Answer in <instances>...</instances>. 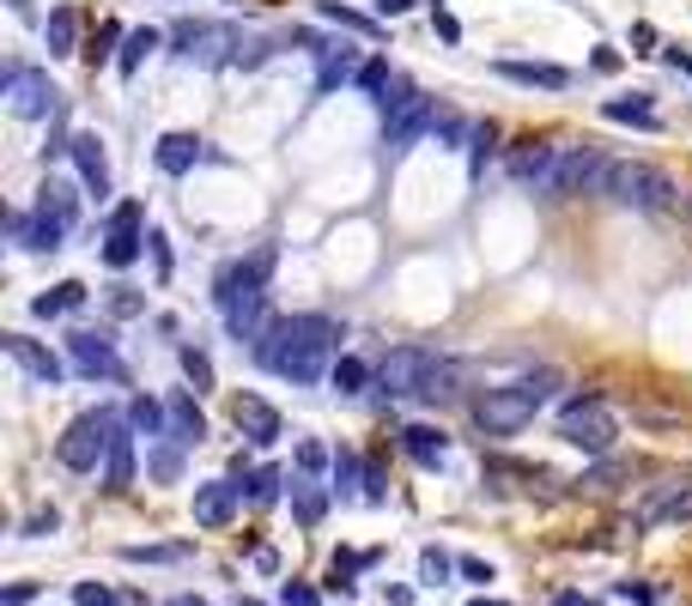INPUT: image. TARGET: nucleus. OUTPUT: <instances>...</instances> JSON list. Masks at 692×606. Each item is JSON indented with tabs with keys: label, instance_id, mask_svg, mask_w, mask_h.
Masks as SVG:
<instances>
[{
	"label": "nucleus",
	"instance_id": "nucleus-1",
	"mask_svg": "<svg viewBox=\"0 0 692 606\" xmlns=\"http://www.w3.org/2000/svg\"><path fill=\"white\" fill-rule=\"evenodd\" d=\"M335 346H340L335 316H279L267 328V340L255 346V364L286 382H323L335 370Z\"/></svg>",
	"mask_w": 692,
	"mask_h": 606
},
{
	"label": "nucleus",
	"instance_id": "nucleus-2",
	"mask_svg": "<svg viewBox=\"0 0 692 606\" xmlns=\"http://www.w3.org/2000/svg\"><path fill=\"white\" fill-rule=\"evenodd\" d=\"M559 370H529V377L505 382V389H486L480 401H474V424H480L486 436H517L522 424H535V412L559 394Z\"/></svg>",
	"mask_w": 692,
	"mask_h": 606
},
{
	"label": "nucleus",
	"instance_id": "nucleus-3",
	"mask_svg": "<svg viewBox=\"0 0 692 606\" xmlns=\"http://www.w3.org/2000/svg\"><path fill=\"white\" fill-rule=\"evenodd\" d=\"M377 110H383V146H389V152L419 146V134H426V127H438V103L419 92L414 80H395L389 97H383Z\"/></svg>",
	"mask_w": 692,
	"mask_h": 606
},
{
	"label": "nucleus",
	"instance_id": "nucleus-4",
	"mask_svg": "<svg viewBox=\"0 0 692 606\" xmlns=\"http://www.w3.org/2000/svg\"><path fill=\"white\" fill-rule=\"evenodd\" d=\"M601 195H608L613 206H632V213H669L674 206V183L657 171V164H608V183H601Z\"/></svg>",
	"mask_w": 692,
	"mask_h": 606
},
{
	"label": "nucleus",
	"instance_id": "nucleus-5",
	"mask_svg": "<svg viewBox=\"0 0 692 606\" xmlns=\"http://www.w3.org/2000/svg\"><path fill=\"white\" fill-rule=\"evenodd\" d=\"M274 243H262V249H250L243 261H225L220 274H213V304H220V316H237L243 304L267 298V279H274Z\"/></svg>",
	"mask_w": 692,
	"mask_h": 606
},
{
	"label": "nucleus",
	"instance_id": "nucleus-6",
	"mask_svg": "<svg viewBox=\"0 0 692 606\" xmlns=\"http://www.w3.org/2000/svg\"><path fill=\"white\" fill-rule=\"evenodd\" d=\"M608 183V158H601L596 146H559L553 164H547V176L535 183V195L547 201H571V195H589V188Z\"/></svg>",
	"mask_w": 692,
	"mask_h": 606
},
{
	"label": "nucleus",
	"instance_id": "nucleus-7",
	"mask_svg": "<svg viewBox=\"0 0 692 606\" xmlns=\"http://www.w3.org/2000/svg\"><path fill=\"white\" fill-rule=\"evenodd\" d=\"M110 431H115V419L110 412H80V419L61 431V443H55V461L68 473H98V461L110 455Z\"/></svg>",
	"mask_w": 692,
	"mask_h": 606
},
{
	"label": "nucleus",
	"instance_id": "nucleus-8",
	"mask_svg": "<svg viewBox=\"0 0 692 606\" xmlns=\"http://www.w3.org/2000/svg\"><path fill=\"white\" fill-rule=\"evenodd\" d=\"M559 443L583 449V455H613V412L596 401V394H577V401L559 412Z\"/></svg>",
	"mask_w": 692,
	"mask_h": 606
},
{
	"label": "nucleus",
	"instance_id": "nucleus-9",
	"mask_svg": "<svg viewBox=\"0 0 692 606\" xmlns=\"http://www.w3.org/2000/svg\"><path fill=\"white\" fill-rule=\"evenodd\" d=\"M431 364H438L431 346H395V352L377 364V389L389 394V401H419V382H426Z\"/></svg>",
	"mask_w": 692,
	"mask_h": 606
},
{
	"label": "nucleus",
	"instance_id": "nucleus-10",
	"mask_svg": "<svg viewBox=\"0 0 692 606\" xmlns=\"http://www.w3.org/2000/svg\"><path fill=\"white\" fill-rule=\"evenodd\" d=\"M7 103H12V115H24V122L61 115V92L49 85V73L24 68V61H12V68H7Z\"/></svg>",
	"mask_w": 692,
	"mask_h": 606
},
{
	"label": "nucleus",
	"instance_id": "nucleus-11",
	"mask_svg": "<svg viewBox=\"0 0 692 606\" xmlns=\"http://www.w3.org/2000/svg\"><path fill=\"white\" fill-rule=\"evenodd\" d=\"M243 37L231 31V24H176L171 31V55L176 61H201V68H213V61H231L237 55Z\"/></svg>",
	"mask_w": 692,
	"mask_h": 606
},
{
	"label": "nucleus",
	"instance_id": "nucleus-12",
	"mask_svg": "<svg viewBox=\"0 0 692 606\" xmlns=\"http://www.w3.org/2000/svg\"><path fill=\"white\" fill-rule=\"evenodd\" d=\"M140 225H146V206H140V201L115 206V213H110V237H104V267L122 274V267H134L140 255H146L152 237H140Z\"/></svg>",
	"mask_w": 692,
	"mask_h": 606
},
{
	"label": "nucleus",
	"instance_id": "nucleus-13",
	"mask_svg": "<svg viewBox=\"0 0 692 606\" xmlns=\"http://www.w3.org/2000/svg\"><path fill=\"white\" fill-rule=\"evenodd\" d=\"M68 352L85 377H110V382H128V364L115 358V340L110 333H92V328H73L68 333Z\"/></svg>",
	"mask_w": 692,
	"mask_h": 606
},
{
	"label": "nucleus",
	"instance_id": "nucleus-14",
	"mask_svg": "<svg viewBox=\"0 0 692 606\" xmlns=\"http://www.w3.org/2000/svg\"><path fill=\"white\" fill-rule=\"evenodd\" d=\"M0 346H7V358L24 370L31 382H43V389H55L61 377H68V364H61L55 352H49L43 340H31V333H0Z\"/></svg>",
	"mask_w": 692,
	"mask_h": 606
},
{
	"label": "nucleus",
	"instance_id": "nucleus-15",
	"mask_svg": "<svg viewBox=\"0 0 692 606\" xmlns=\"http://www.w3.org/2000/svg\"><path fill=\"white\" fill-rule=\"evenodd\" d=\"M152 158H159V171H164V176H189L201 158L225 164V152H207V140H201V134H164Z\"/></svg>",
	"mask_w": 692,
	"mask_h": 606
},
{
	"label": "nucleus",
	"instance_id": "nucleus-16",
	"mask_svg": "<svg viewBox=\"0 0 692 606\" xmlns=\"http://www.w3.org/2000/svg\"><path fill=\"white\" fill-rule=\"evenodd\" d=\"M237 504H243V485H237V480H207V485H195V522H201V527H231Z\"/></svg>",
	"mask_w": 692,
	"mask_h": 606
},
{
	"label": "nucleus",
	"instance_id": "nucleus-17",
	"mask_svg": "<svg viewBox=\"0 0 692 606\" xmlns=\"http://www.w3.org/2000/svg\"><path fill=\"white\" fill-rule=\"evenodd\" d=\"M68 152H73V164H80V183L92 188L98 201H104V195H110V152H104V140H98L92 127H80Z\"/></svg>",
	"mask_w": 692,
	"mask_h": 606
},
{
	"label": "nucleus",
	"instance_id": "nucleus-18",
	"mask_svg": "<svg viewBox=\"0 0 692 606\" xmlns=\"http://www.w3.org/2000/svg\"><path fill=\"white\" fill-rule=\"evenodd\" d=\"M128 485H134V431H128V424L115 419V431H110V455H104V492H110V497H122Z\"/></svg>",
	"mask_w": 692,
	"mask_h": 606
},
{
	"label": "nucleus",
	"instance_id": "nucleus-19",
	"mask_svg": "<svg viewBox=\"0 0 692 606\" xmlns=\"http://www.w3.org/2000/svg\"><path fill=\"white\" fill-rule=\"evenodd\" d=\"M231 419H237V431L250 436V443H262V449L279 436V412L267 401H255V394H237V401H231Z\"/></svg>",
	"mask_w": 692,
	"mask_h": 606
},
{
	"label": "nucleus",
	"instance_id": "nucleus-20",
	"mask_svg": "<svg viewBox=\"0 0 692 606\" xmlns=\"http://www.w3.org/2000/svg\"><path fill=\"white\" fill-rule=\"evenodd\" d=\"M358 43H328L323 49V68H316V97H328L335 85H346V80H358Z\"/></svg>",
	"mask_w": 692,
	"mask_h": 606
},
{
	"label": "nucleus",
	"instance_id": "nucleus-21",
	"mask_svg": "<svg viewBox=\"0 0 692 606\" xmlns=\"http://www.w3.org/2000/svg\"><path fill=\"white\" fill-rule=\"evenodd\" d=\"M12 237H19V249H31V255H55L61 237H68V225H55V218H43V213H19L12 218Z\"/></svg>",
	"mask_w": 692,
	"mask_h": 606
},
{
	"label": "nucleus",
	"instance_id": "nucleus-22",
	"mask_svg": "<svg viewBox=\"0 0 692 606\" xmlns=\"http://www.w3.org/2000/svg\"><path fill=\"white\" fill-rule=\"evenodd\" d=\"M510 85H541V92H571V73L553 68V61H498Z\"/></svg>",
	"mask_w": 692,
	"mask_h": 606
},
{
	"label": "nucleus",
	"instance_id": "nucleus-23",
	"mask_svg": "<svg viewBox=\"0 0 692 606\" xmlns=\"http://www.w3.org/2000/svg\"><path fill=\"white\" fill-rule=\"evenodd\" d=\"M401 449L419 461V468H438V461L450 455V436H444L438 424H407V431H401Z\"/></svg>",
	"mask_w": 692,
	"mask_h": 606
},
{
	"label": "nucleus",
	"instance_id": "nucleus-24",
	"mask_svg": "<svg viewBox=\"0 0 692 606\" xmlns=\"http://www.w3.org/2000/svg\"><path fill=\"white\" fill-rule=\"evenodd\" d=\"M201 436H207V419H201V407H195V394H171V443H183V449H195Z\"/></svg>",
	"mask_w": 692,
	"mask_h": 606
},
{
	"label": "nucleus",
	"instance_id": "nucleus-25",
	"mask_svg": "<svg viewBox=\"0 0 692 606\" xmlns=\"http://www.w3.org/2000/svg\"><path fill=\"white\" fill-rule=\"evenodd\" d=\"M553 152H559V146H547V140H522V146L510 152V176L535 188V183L547 176V164H553Z\"/></svg>",
	"mask_w": 692,
	"mask_h": 606
},
{
	"label": "nucleus",
	"instance_id": "nucleus-26",
	"mask_svg": "<svg viewBox=\"0 0 692 606\" xmlns=\"http://www.w3.org/2000/svg\"><path fill=\"white\" fill-rule=\"evenodd\" d=\"M80 304H85V286H80V279H61V286L43 291V298H31V316L55 321V316H68V309H80Z\"/></svg>",
	"mask_w": 692,
	"mask_h": 606
},
{
	"label": "nucleus",
	"instance_id": "nucleus-27",
	"mask_svg": "<svg viewBox=\"0 0 692 606\" xmlns=\"http://www.w3.org/2000/svg\"><path fill=\"white\" fill-rule=\"evenodd\" d=\"M456 382H461V364H450V358H438V364L426 370V382H419V401L426 407H444V401H456Z\"/></svg>",
	"mask_w": 692,
	"mask_h": 606
},
{
	"label": "nucleus",
	"instance_id": "nucleus-28",
	"mask_svg": "<svg viewBox=\"0 0 692 606\" xmlns=\"http://www.w3.org/2000/svg\"><path fill=\"white\" fill-rule=\"evenodd\" d=\"M601 115H608V122H632V127H644V134H657V127H662L644 92H638V97H608V103H601Z\"/></svg>",
	"mask_w": 692,
	"mask_h": 606
},
{
	"label": "nucleus",
	"instance_id": "nucleus-29",
	"mask_svg": "<svg viewBox=\"0 0 692 606\" xmlns=\"http://www.w3.org/2000/svg\"><path fill=\"white\" fill-rule=\"evenodd\" d=\"M43 37H49V55H80V19H73V7L49 12Z\"/></svg>",
	"mask_w": 692,
	"mask_h": 606
},
{
	"label": "nucleus",
	"instance_id": "nucleus-30",
	"mask_svg": "<svg viewBox=\"0 0 692 606\" xmlns=\"http://www.w3.org/2000/svg\"><path fill=\"white\" fill-rule=\"evenodd\" d=\"M159 43H164V37L152 31V24H140V31H128V37H122V55H115V68H122L128 80H134V73H140V61H146V55H152V49H159Z\"/></svg>",
	"mask_w": 692,
	"mask_h": 606
},
{
	"label": "nucleus",
	"instance_id": "nucleus-31",
	"mask_svg": "<svg viewBox=\"0 0 692 606\" xmlns=\"http://www.w3.org/2000/svg\"><path fill=\"white\" fill-rule=\"evenodd\" d=\"M37 213L55 218V225H73V218H80V201H73L68 183H55V176H49V183H43V201H37Z\"/></svg>",
	"mask_w": 692,
	"mask_h": 606
},
{
	"label": "nucleus",
	"instance_id": "nucleus-32",
	"mask_svg": "<svg viewBox=\"0 0 692 606\" xmlns=\"http://www.w3.org/2000/svg\"><path fill=\"white\" fill-rule=\"evenodd\" d=\"M128 424H134V431H146V436H171V407H159V401H146V394H140V401L128 407Z\"/></svg>",
	"mask_w": 692,
	"mask_h": 606
},
{
	"label": "nucleus",
	"instance_id": "nucleus-33",
	"mask_svg": "<svg viewBox=\"0 0 692 606\" xmlns=\"http://www.w3.org/2000/svg\"><path fill=\"white\" fill-rule=\"evenodd\" d=\"M620 480H632V461H620V455H601V468H589L577 485H583V492H613Z\"/></svg>",
	"mask_w": 692,
	"mask_h": 606
},
{
	"label": "nucleus",
	"instance_id": "nucleus-34",
	"mask_svg": "<svg viewBox=\"0 0 692 606\" xmlns=\"http://www.w3.org/2000/svg\"><path fill=\"white\" fill-rule=\"evenodd\" d=\"M328 382H335L340 394H358L370 382V370H365V358H353V352H340L335 358V370H328Z\"/></svg>",
	"mask_w": 692,
	"mask_h": 606
},
{
	"label": "nucleus",
	"instance_id": "nucleus-35",
	"mask_svg": "<svg viewBox=\"0 0 692 606\" xmlns=\"http://www.w3.org/2000/svg\"><path fill=\"white\" fill-rule=\"evenodd\" d=\"M292 515H298L304 527H316L328 515V492L323 485H298V497H292Z\"/></svg>",
	"mask_w": 692,
	"mask_h": 606
},
{
	"label": "nucleus",
	"instance_id": "nucleus-36",
	"mask_svg": "<svg viewBox=\"0 0 692 606\" xmlns=\"http://www.w3.org/2000/svg\"><path fill=\"white\" fill-rule=\"evenodd\" d=\"M189 546L176 540V546H122V564H183Z\"/></svg>",
	"mask_w": 692,
	"mask_h": 606
},
{
	"label": "nucleus",
	"instance_id": "nucleus-37",
	"mask_svg": "<svg viewBox=\"0 0 692 606\" xmlns=\"http://www.w3.org/2000/svg\"><path fill=\"white\" fill-rule=\"evenodd\" d=\"M389 85H395L389 61H365V68H358V92H365L370 103H383V97H389Z\"/></svg>",
	"mask_w": 692,
	"mask_h": 606
},
{
	"label": "nucleus",
	"instance_id": "nucleus-38",
	"mask_svg": "<svg viewBox=\"0 0 692 606\" xmlns=\"http://www.w3.org/2000/svg\"><path fill=\"white\" fill-rule=\"evenodd\" d=\"M243 497H250V504H274V497H279V468L243 473Z\"/></svg>",
	"mask_w": 692,
	"mask_h": 606
},
{
	"label": "nucleus",
	"instance_id": "nucleus-39",
	"mask_svg": "<svg viewBox=\"0 0 692 606\" xmlns=\"http://www.w3.org/2000/svg\"><path fill=\"white\" fill-rule=\"evenodd\" d=\"M353 480H365V461H358L353 449H340V455H335V492L353 497Z\"/></svg>",
	"mask_w": 692,
	"mask_h": 606
},
{
	"label": "nucleus",
	"instance_id": "nucleus-40",
	"mask_svg": "<svg viewBox=\"0 0 692 606\" xmlns=\"http://www.w3.org/2000/svg\"><path fill=\"white\" fill-rule=\"evenodd\" d=\"M183 370H189V382H195V394L213 389V364H207V352H201V346H183Z\"/></svg>",
	"mask_w": 692,
	"mask_h": 606
},
{
	"label": "nucleus",
	"instance_id": "nucleus-41",
	"mask_svg": "<svg viewBox=\"0 0 692 606\" xmlns=\"http://www.w3.org/2000/svg\"><path fill=\"white\" fill-rule=\"evenodd\" d=\"M267 55H274V43H267V37H243L237 55H231V68H262Z\"/></svg>",
	"mask_w": 692,
	"mask_h": 606
},
{
	"label": "nucleus",
	"instance_id": "nucleus-42",
	"mask_svg": "<svg viewBox=\"0 0 692 606\" xmlns=\"http://www.w3.org/2000/svg\"><path fill=\"white\" fill-rule=\"evenodd\" d=\"M450 571H456V564L444 558V552H426V558H419V583H426V588H444V583H450Z\"/></svg>",
	"mask_w": 692,
	"mask_h": 606
},
{
	"label": "nucleus",
	"instance_id": "nucleus-43",
	"mask_svg": "<svg viewBox=\"0 0 692 606\" xmlns=\"http://www.w3.org/2000/svg\"><path fill=\"white\" fill-rule=\"evenodd\" d=\"M323 19H335V24H346V31H377V19H365V12H353V7H340V0H323Z\"/></svg>",
	"mask_w": 692,
	"mask_h": 606
},
{
	"label": "nucleus",
	"instance_id": "nucleus-44",
	"mask_svg": "<svg viewBox=\"0 0 692 606\" xmlns=\"http://www.w3.org/2000/svg\"><path fill=\"white\" fill-rule=\"evenodd\" d=\"M152 473H159V480H176V473H183V443H164L159 455H152Z\"/></svg>",
	"mask_w": 692,
	"mask_h": 606
},
{
	"label": "nucleus",
	"instance_id": "nucleus-45",
	"mask_svg": "<svg viewBox=\"0 0 692 606\" xmlns=\"http://www.w3.org/2000/svg\"><path fill=\"white\" fill-rule=\"evenodd\" d=\"M110 43H122V31H115V24H104V31H98L92 43L80 49V55H85V61H92V68H98V61H110Z\"/></svg>",
	"mask_w": 692,
	"mask_h": 606
},
{
	"label": "nucleus",
	"instance_id": "nucleus-46",
	"mask_svg": "<svg viewBox=\"0 0 692 606\" xmlns=\"http://www.w3.org/2000/svg\"><path fill=\"white\" fill-rule=\"evenodd\" d=\"M492 146H498V127H492V122H480V127H474V171H480V164L492 158Z\"/></svg>",
	"mask_w": 692,
	"mask_h": 606
},
{
	"label": "nucleus",
	"instance_id": "nucleus-47",
	"mask_svg": "<svg viewBox=\"0 0 692 606\" xmlns=\"http://www.w3.org/2000/svg\"><path fill=\"white\" fill-rule=\"evenodd\" d=\"M279 606H323V595H316L311 583H286L279 588Z\"/></svg>",
	"mask_w": 692,
	"mask_h": 606
},
{
	"label": "nucleus",
	"instance_id": "nucleus-48",
	"mask_svg": "<svg viewBox=\"0 0 692 606\" xmlns=\"http://www.w3.org/2000/svg\"><path fill=\"white\" fill-rule=\"evenodd\" d=\"M358 497H365V504H383V468H370V461H365V480H358Z\"/></svg>",
	"mask_w": 692,
	"mask_h": 606
},
{
	"label": "nucleus",
	"instance_id": "nucleus-49",
	"mask_svg": "<svg viewBox=\"0 0 692 606\" xmlns=\"http://www.w3.org/2000/svg\"><path fill=\"white\" fill-rule=\"evenodd\" d=\"M110 309H115V316H140V309H146V304H140V291H134V286H115Z\"/></svg>",
	"mask_w": 692,
	"mask_h": 606
},
{
	"label": "nucleus",
	"instance_id": "nucleus-50",
	"mask_svg": "<svg viewBox=\"0 0 692 606\" xmlns=\"http://www.w3.org/2000/svg\"><path fill=\"white\" fill-rule=\"evenodd\" d=\"M55 522H61V515H55V510H43V515H31V522H24V540H37V534H55Z\"/></svg>",
	"mask_w": 692,
	"mask_h": 606
},
{
	"label": "nucleus",
	"instance_id": "nucleus-51",
	"mask_svg": "<svg viewBox=\"0 0 692 606\" xmlns=\"http://www.w3.org/2000/svg\"><path fill=\"white\" fill-rule=\"evenodd\" d=\"M73 606H110V595H104V588H92V583H80V588H73Z\"/></svg>",
	"mask_w": 692,
	"mask_h": 606
},
{
	"label": "nucleus",
	"instance_id": "nucleus-52",
	"mask_svg": "<svg viewBox=\"0 0 692 606\" xmlns=\"http://www.w3.org/2000/svg\"><path fill=\"white\" fill-rule=\"evenodd\" d=\"M298 468H304V473L323 468V443H304V449H298Z\"/></svg>",
	"mask_w": 692,
	"mask_h": 606
},
{
	"label": "nucleus",
	"instance_id": "nucleus-53",
	"mask_svg": "<svg viewBox=\"0 0 692 606\" xmlns=\"http://www.w3.org/2000/svg\"><path fill=\"white\" fill-rule=\"evenodd\" d=\"M152 261H159V274H171V249H164V230H152Z\"/></svg>",
	"mask_w": 692,
	"mask_h": 606
},
{
	"label": "nucleus",
	"instance_id": "nucleus-54",
	"mask_svg": "<svg viewBox=\"0 0 692 606\" xmlns=\"http://www.w3.org/2000/svg\"><path fill=\"white\" fill-rule=\"evenodd\" d=\"M461 576H474V583H492V564H480V558H461Z\"/></svg>",
	"mask_w": 692,
	"mask_h": 606
},
{
	"label": "nucleus",
	"instance_id": "nucleus-55",
	"mask_svg": "<svg viewBox=\"0 0 692 606\" xmlns=\"http://www.w3.org/2000/svg\"><path fill=\"white\" fill-rule=\"evenodd\" d=\"M31 595H37V588H31V583H19V588H7V600H0V606H24Z\"/></svg>",
	"mask_w": 692,
	"mask_h": 606
},
{
	"label": "nucleus",
	"instance_id": "nucleus-56",
	"mask_svg": "<svg viewBox=\"0 0 692 606\" xmlns=\"http://www.w3.org/2000/svg\"><path fill=\"white\" fill-rule=\"evenodd\" d=\"M407 7H414V0H377V12H383V19H401Z\"/></svg>",
	"mask_w": 692,
	"mask_h": 606
},
{
	"label": "nucleus",
	"instance_id": "nucleus-57",
	"mask_svg": "<svg viewBox=\"0 0 692 606\" xmlns=\"http://www.w3.org/2000/svg\"><path fill=\"white\" fill-rule=\"evenodd\" d=\"M553 606H596V600H583V595H559Z\"/></svg>",
	"mask_w": 692,
	"mask_h": 606
},
{
	"label": "nucleus",
	"instance_id": "nucleus-58",
	"mask_svg": "<svg viewBox=\"0 0 692 606\" xmlns=\"http://www.w3.org/2000/svg\"><path fill=\"white\" fill-rule=\"evenodd\" d=\"M12 12H19V19H31V0H7Z\"/></svg>",
	"mask_w": 692,
	"mask_h": 606
},
{
	"label": "nucleus",
	"instance_id": "nucleus-59",
	"mask_svg": "<svg viewBox=\"0 0 692 606\" xmlns=\"http://www.w3.org/2000/svg\"><path fill=\"white\" fill-rule=\"evenodd\" d=\"M468 606H505V600H468Z\"/></svg>",
	"mask_w": 692,
	"mask_h": 606
},
{
	"label": "nucleus",
	"instance_id": "nucleus-60",
	"mask_svg": "<svg viewBox=\"0 0 692 606\" xmlns=\"http://www.w3.org/2000/svg\"><path fill=\"white\" fill-rule=\"evenodd\" d=\"M171 606H201V600H171Z\"/></svg>",
	"mask_w": 692,
	"mask_h": 606
},
{
	"label": "nucleus",
	"instance_id": "nucleus-61",
	"mask_svg": "<svg viewBox=\"0 0 692 606\" xmlns=\"http://www.w3.org/2000/svg\"><path fill=\"white\" fill-rule=\"evenodd\" d=\"M686 213H692V201H686Z\"/></svg>",
	"mask_w": 692,
	"mask_h": 606
}]
</instances>
